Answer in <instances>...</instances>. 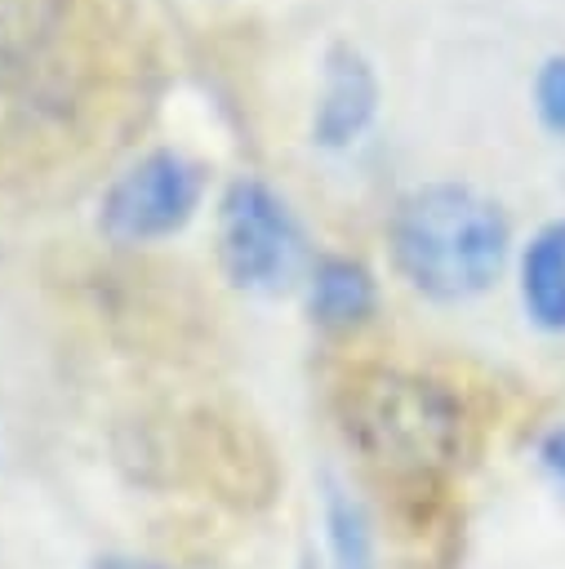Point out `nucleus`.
<instances>
[{
    "instance_id": "nucleus-10",
    "label": "nucleus",
    "mask_w": 565,
    "mask_h": 569,
    "mask_svg": "<svg viewBox=\"0 0 565 569\" xmlns=\"http://www.w3.org/2000/svg\"><path fill=\"white\" fill-rule=\"evenodd\" d=\"M534 102H538L543 124H547L556 138H565V53H561V58H547V62L538 67Z\"/></svg>"
},
{
    "instance_id": "nucleus-9",
    "label": "nucleus",
    "mask_w": 565,
    "mask_h": 569,
    "mask_svg": "<svg viewBox=\"0 0 565 569\" xmlns=\"http://www.w3.org/2000/svg\"><path fill=\"white\" fill-rule=\"evenodd\" d=\"M325 529H329V556L334 569H374V538L360 502H351L338 485L325 498Z\"/></svg>"
},
{
    "instance_id": "nucleus-2",
    "label": "nucleus",
    "mask_w": 565,
    "mask_h": 569,
    "mask_svg": "<svg viewBox=\"0 0 565 569\" xmlns=\"http://www.w3.org/2000/svg\"><path fill=\"white\" fill-rule=\"evenodd\" d=\"M343 431L387 476H436L463 449V405L436 378L365 369L343 387Z\"/></svg>"
},
{
    "instance_id": "nucleus-1",
    "label": "nucleus",
    "mask_w": 565,
    "mask_h": 569,
    "mask_svg": "<svg viewBox=\"0 0 565 569\" xmlns=\"http://www.w3.org/2000/svg\"><path fill=\"white\" fill-rule=\"evenodd\" d=\"M503 209L463 182H427L391 213L396 271L436 302H467L485 293L507 258Z\"/></svg>"
},
{
    "instance_id": "nucleus-3",
    "label": "nucleus",
    "mask_w": 565,
    "mask_h": 569,
    "mask_svg": "<svg viewBox=\"0 0 565 569\" xmlns=\"http://www.w3.org/2000/svg\"><path fill=\"white\" fill-rule=\"evenodd\" d=\"M218 262L245 293H280L303 271V231L258 178H236L218 200Z\"/></svg>"
},
{
    "instance_id": "nucleus-7",
    "label": "nucleus",
    "mask_w": 565,
    "mask_h": 569,
    "mask_svg": "<svg viewBox=\"0 0 565 569\" xmlns=\"http://www.w3.org/2000/svg\"><path fill=\"white\" fill-rule=\"evenodd\" d=\"M521 302L538 329L565 333V218L529 236L521 253Z\"/></svg>"
},
{
    "instance_id": "nucleus-4",
    "label": "nucleus",
    "mask_w": 565,
    "mask_h": 569,
    "mask_svg": "<svg viewBox=\"0 0 565 569\" xmlns=\"http://www.w3.org/2000/svg\"><path fill=\"white\" fill-rule=\"evenodd\" d=\"M205 173L178 151L133 160L98 200V227L116 244H151L182 231L200 204Z\"/></svg>"
},
{
    "instance_id": "nucleus-5",
    "label": "nucleus",
    "mask_w": 565,
    "mask_h": 569,
    "mask_svg": "<svg viewBox=\"0 0 565 569\" xmlns=\"http://www.w3.org/2000/svg\"><path fill=\"white\" fill-rule=\"evenodd\" d=\"M378 111V76L356 44H334L325 53V84L311 116V138L320 147H351Z\"/></svg>"
},
{
    "instance_id": "nucleus-12",
    "label": "nucleus",
    "mask_w": 565,
    "mask_h": 569,
    "mask_svg": "<svg viewBox=\"0 0 565 569\" xmlns=\"http://www.w3.org/2000/svg\"><path fill=\"white\" fill-rule=\"evenodd\" d=\"M89 569H165V565H156V560H133V556H102V560H93Z\"/></svg>"
},
{
    "instance_id": "nucleus-6",
    "label": "nucleus",
    "mask_w": 565,
    "mask_h": 569,
    "mask_svg": "<svg viewBox=\"0 0 565 569\" xmlns=\"http://www.w3.org/2000/svg\"><path fill=\"white\" fill-rule=\"evenodd\" d=\"M378 307V284L365 262L325 253L307 276V311L320 329H356Z\"/></svg>"
},
{
    "instance_id": "nucleus-8",
    "label": "nucleus",
    "mask_w": 565,
    "mask_h": 569,
    "mask_svg": "<svg viewBox=\"0 0 565 569\" xmlns=\"http://www.w3.org/2000/svg\"><path fill=\"white\" fill-rule=\"evenodd\" d=\"M67 22V0H0V71L40 58Z\"/></svg>"
},
{
    "instance_id": "nucleus-11",
    "label": "nucleus",
    "mask_w": 565,
    "mask_h": 569,
    "mask_svg": "<svg viewBox=\"0 0 565 569\" xmlns=\"http://www.w3.org/2000/svg\"><path fill=\"white\" fill-rule=\"evenodd\" d=\"M538 458H543V471L552 476V485L565 493V427H552L538 440Z\"/></svg>"
}]
</instances>
